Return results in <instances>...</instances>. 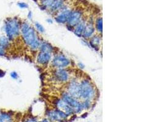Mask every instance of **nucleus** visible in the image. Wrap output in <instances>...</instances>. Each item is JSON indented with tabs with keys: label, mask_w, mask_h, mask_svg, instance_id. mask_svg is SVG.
I'll use <instances>...</instances> for the list:
<instances>
[{
	"label": "nucleus",
	"mask_w": 164,
	"mask_h": 122,
	"mask_svg": "<svg viewBox=\"0 0 164 122\" xmlns=\"http://www.w3.org/2000/svg\"><path fill=\"white\" fill-rule=\"evenodd\" d=\"M20 32L25 43L33 50L39 48L41 42L35 30L27 23L23 22L20 25Z\"/></svg>",
	"instance_id": "f257e3e1"
},
{
	"label": "nucleus",
	"mask_w": 164,
	"mask_h": 122,
	"mask_svg": "<svg viewBox=\"0 0 164 122\" xmlns=\"http://www.w3.org/2000/svg\"><path fill=\"white\" fill-rule=\"evenodd\" d=\"M20 23L17 18H8L4 22V29L6 37L11 41L20 33Z\"/></svg>",
	"instance_id": "f03ea898"
},
{
	"label": "nucleus",
	"mask_w": 164,
	"mask_h": 122,
	"mask_svg": "<svg viewBox=\"0 0 164 122\" xmlns=\"http://www.w3.org/2000/svg\"><path fill=\"white\" fill-rule=\"evenodd\" d=\"M95 95V89L90 81L84 79L80 82L79 99L84 101H90Z\"/></svg>",
	"instance_id": "7ed1b4c3"
},
{
	"label": "nucleus",
	"mask_w": 164,
	"mask_h": 122,
	"mask_svg": "<svg viewBox=\"0 0 164 122\" xmlns=\"http://www.w3.org/2000/svg\"><path fill=\"white\" fill-rule=\"evenodd\" d=\"M62 98L65 102L73 109L74 113H80L83 109L82 103L68 92L64 93L62 95Z\"/></svg>",
	"instance_id": "20e7f679"
},
{
	"label": "nucleus",
	"mask_w": 164,
	"mask_h": 122,
	"mask_svg": "<svg viewBox=\"0 0 164 122\" xmlns=\"http://www.w3.org/2000/svg\"><path fill=\"white\" fill-rule=\"evenodd\" d=\"M41 3L44 9H48L51 12H55L62 8L64 0H42Z\"/></svg>",
	"instance_id": "39448f33"
},
{
	"label": "nucleus",
	"mask_w": 164,
	"mask_h": 122,
	"mask_svg": "<svg viewBox=\"0 0 164 122\" xmlns=\"http://www.w3.org/2000/svg\"><path fill=\"white\" fill-rule=\"evenodd\" d=\"M52 64L58 68H63L70 64V61L63 55H57L52 60Z\"/></svg>",
	"instance_id": "423d86ee"
},
{
	"label": "nucleus",
	"mask_w": 164,
	"mask_h": 122,
	"mask_svg": "<svg viewBox=\"0 0 164 122\" xmlns=\"http://www.w3.org/2000/svg\"><path fill=\"white\" fill-rule=\"evenodd\" d=\"M82 18V12L79 10L71 11L67 21L68 26L72 28L75 27L81 21Z\"/></svg>",
	"instance_id": "0eeeda50"
},
{
	"label": "nucleus",
	"mask_w": 164,
	"mask_h": 122,
	"mask_svg": "<svg viewBox=\"0 0 164 122\" xmlns=\"http://www.w3.org/2000/svg\"><path fill=\"white\" fill-rule=\"evenodd\" d=\"M68 93L77 99H79L80 83L76 80L71 81L68 87Z\"/></svg>",
	"instance_id": "6e6552de"
},
{
	"label": "nucleus",
	"mask_w": 164,
	"mask_h": 122,
	"mask_svg": "<svg viewBox=\"0 0 164 122\" xmlns=\"http://www.w3.org/2000/svg\"><path fill=\"white\" fill-rule=\"evenodd\" d=\"M47 116L50 120L58 122L65 121L67 117V116L63 112L58 109L54 111H50L47 113Z\"/></svg>",
	"instance_id": "1a4fd4ad"
},
{
	"label": "nucleus",
	"mask_w": 164,
	"mask_h": 122,
	"mask_svg": "<svg viewBox=\"0 0 164 122\" xmlns=\"http://www.w3.org/2000/svg\"><path fill=\"white\" fill-rule=\"evenodd\" d=\"M55 105L58 109L63 112L67 116L71 115L74 113L73 109L71 106H70L66 102H65L63 100H57Z\"/></svg>",
	"instance_id": "9d476101"
},
{
	"label": "nucleus",
	"mask_w": 164,
	"mask_h": 122,
	"mask_svg": "<svg viewBox=\"0 0 164 122\" xmlns=\"http://www.w3.org/2000/svg\"><path fill=\"white\" fill-rule=\"evenodd\" d=\"M54 77L57 81L59 83H65L68 81L70 75L66 70L63 68H59L55 71Z\"/></svg>",
	"instance_id": "9b49d317"
},
{
	"label": "nucleus",
	"mask_w": 164,
	"mask_h": 122,
	"mask_svg": "<svg viewBox=\"0 0 164 122\" xmlns=\"http://www.w3.org/2000/svg\"><path fill=\"white\" fill-rule=\"evenodd\" d=\"M51 53L40 51L37 56V62L40 65H47L50 61Z\"/></svg>",
	"instance_id": "f8f14e48"
},
{
	"label": "nucleus",
	"mask_w": 164,
	"mask_h": 122,
	"mask_svg": "<svg viewBox=\"0 0 164 122\" xmlns=\"http://www.w3.org/2000/svg\"><path fill=\"white\" fill-rule=\"evenodd\" d=\"M70 10H64L62 11L56 17L55 20L59 23H65L68 21L69 17L71 13Z\"/></svg>",
	"instance_id": "ddd939ff"
},
{
	"label": "nucleus",
	"mask_w": 164,
	"mask_h": 122,
	"mask_svg": "<svg viewBox=\"0 0 164 122\" xmlns=\"http://www.w3.org/2000/svg\"><path fill=\"white\" fill-rule=\"evenodd\" d=\"M94 31H95V28L94 26V24H92V23L89 22L85 26L82 36L86 39L90 38L94 34Z\"/></svg>",
	"instance_id": "4468645a"
},
{
	"label": "nucleus",
	"mask_w": 164,
	"mask_h": 122,
	"mask_svg": "<svg viewBox=\"0 0 164 122\" xmlns=\"http://www.w3.org/2000/svg\"><path fill=\"white\" fill-rule=\"evenodd\" d=\"M85 26H86V24H85V22L82 21V20L76 26V28L74 29V34L81 37L82 35V34H83V32H84V28H85Z\"/></svg>",
	"instance_id": "2eb2a0df"
},
{
	"label": "nucleus",
	"mask_w": 164,
	"mask_h": 122,
	"mask_svg": "<svg viewBox=\"0 0 164 122\" xmlns=\"http://www.w3.org/2000/svg\"><path fill=\"white\" fill-rule=\"evenodd\" d=\"M0 122H13L12 115L7 112H0Z\"/></svg>",
	"instance_id": "dca6fc26"
},
{
	"label": "nucleus",
	"mask_w": 164,
	"mask_h": 122,
	"mask_svg": "<svg viewBox=\"0 0 164 122\" xmlns=\"http://www.w3.org/2000/svg\"><path fill=\"white\" fill-rule=\"evenodd\" d=\"M39 48H40V51L47 52L50 53H52V52L53 51V47L52 46V45L46 42L41 43Z\"/></svg>",
	"instance_id": "f3484780"
},
{
	"label": "nucleus",
	"mask_w": 164,
	"mask_h": 122,
	"mask_svg": "<svg viewBox=\"0 0 164 122\" xmlns=\"http://www.w3.org/2000/svg\"><path fill=\"white\" fill-rule=\"evenodd\" d=\"M0 46L5 50L9 48L10 40L6 36H1L0 37Z\"/></svg>",
	"instance_id": "a211bd4d"
},
{
	"label": "nucleus",
	"mask_w": 164,
	"mask_h": 122,
	"mask_svg": "<svg viewBox=\"0 0 164 122\" xmlns=\"http://www.w3.org/2000/svg\"><path fill=\"white\" fill-rule=\"evenodd\" d=\"M90 43L93 48L97 49V48L99 47L100 43V38L97 35L92 37L90 40Z\"/></svg>",
	"instance_id": "6ab92c4d"
},
{
	"label": "nucleus",
	"mask_w": 164,
	"mask_h": 122,
	"mask_svg": "<svg viewBox=\"0 0 164 122\" xmlns=\"http://www.w3.org/2000/svg\"><path fill=\"white\" fill-rule=\"evenodd\" d=\"M95 28L98 32L100 33L102 32L103 31V23H102V18H98L95 22Z\"/></svg>",
	"instance_id": "aec40b11"
},
{
	"label": "nucleus",
	"mask_w": 164,
	"mask_h": 122,
	"mask_svg": "<svg viewBox=\"0 0 164 122\" xmlns=\"http://www.w3.org/2000/svg\"><path fill=\"white\" fill-rule=\"evenodd\" d=\"M35 26H36L37 30L38 31H39L40 32H44L45 29H44V27L41 24H39V23H35Z\"/></svg>",
	"instance_id": "412c9836"
},
{
	"label": "nucleus",
	"mask_w": 164,
	"mask_h": 122,
	"mask_svg": "<svg viewBox=\"0 0 164 122\" xmlns=\"http://www.w3.org/2000/svg\"><path fill=\"white\" fill-rule=\"evenodd\" d=\"M17 6L21 8V9H24V8H28V6L27 4L25 3V2H18L17 3Z\"/></svg>",
	"instance_id": "4be33fe9"
},
{
	"label": "nucleus",
	"mask_w": 164,
	"mask_h": 122,
	"mask_svg": "<svg viewBox=\"0 0 164 122\" xmlns=\"http://www.w3.org/2000/svg\"><path fill=\"white\" fill-rule=\"evenodd\" d=\"M10 77L14 79H17L18 78V75L15 72H12L10 73Z\"/></svg>",
	"instance_id": "5701e85b"
},
{
	"label": "nucleus",
	"mask_w": 164,
	"mask_h": 122,
	"mask_svg": "<svg viewBox=\"0 0 164 122\" xmlns=\"http://www.w3.org/2000/svg\"><path fill=\"white\" fill-rule=\"evenodd\" d=\"M24 122H38L37 120L33 117H30L26 119Z\"/></svg>",
	"instance_id": "b1692460"
},
{
	"label": "nucleus",
	"mask_w": 164,
	"mask_h": 122,
	"mask_svg": "<svg viewBox=\"0 0 164 122\" xmlns=\"http://www.w3.org/2000/svg\"><path fill=\"white\" fill-rule=\"evenodd\" d=\"M5 56V50L0 46V57Z\"/></svg>",
	"instance_id": "393cba45"
},
{
	"label": "nucleus",
	"mask_w": 164,
	"mask_h": 122,
	"mask_svg": "<svg viewBox=\"0 0 164 122\" xmlns=\"http://www.w3.org/2000/svg\"><path fill=\"white\" fill-rule=\"evenodd\" d=\"M6 75V72L3 70H2L1 69H0V78H2L5 76Z\"/></svg>",
	"instance_id": "a878e982"
},
{
	"label": "nucleus",
	"mask_w": 164,
	"mask_h": 122,
	"mask_svg": "<svg viewBox=\"0 0 164 122\" xmlns=\"http://www.w3.org/2000/svg\"><path fill=\"white\" fill-rule=\"evenodd\" d=\"M49 122V121L48 119H44L42 120L41 122Z\"/></svg>",
	"instance_id": "bb28decb"
},
{
	"label": "nucleus",
	"mask_w": 164,
	"mask_h": 122,
	"mask_svg": "<svg viewBox=\"0 0 164 122\" xmlns=\"http://www.w3.org/2000/svg\"><path fill=\"white\" fill-rule=\"evenodd\" d=\"M31 12H30L29 14H28V18H31Z\"/></svg>",
	"instance_id": "cd10ccee"
}]
</instances>
